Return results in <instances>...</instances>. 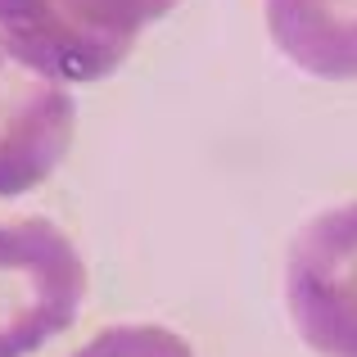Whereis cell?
Here are the masks:
<instances>
[{"instance_id": "6da1fadb", "label": "cell", "mask_w": 357, "mask_h": 357, "mask_svg": "<svg viewBox=\"0 0 357 357\" xmlns=\"http://www.w3.org/2000/svg\"><path fill=\"white\" fill-rule=\"evenodd\" d=\"M176 0H0V45L54 82H100Z\"/></svg>"}, {"instance_id": "7a4b0ae2", "label": "cell", "mask_w": 357, "mask_h": 357, "mask_svg": "<svg viewBox=\"0 0 357 357\" xmlns=\"http://www.w3.org/2000/svg\"><path fill=\"white\" fill-rule=\"evenodd\" d=\"M82 298V253L54 222H0V357H27L63 335Z\"/></svg>"}, {"instance_id": "3957f363", "label": "cell", "mask_w": 357, "mask_h": 357, "mask_svg": "<svg viewBox=\"0 0 357 357\" xmlns=\"http://www.w3.org/2000/svg\"><path fill=\"white\" fill-rule=\"evenodd\" d=\"M285 307L317 357H357V204L298 227L285 253Z\"/></svg>"}, {"instance_id": "277c9868", "label": "cell", "mask_w": 357, "mask_h": 357, "mask_svg": "<svg viewBox=\"0 0 357 357\" xmlns=\"http://www.w3.org/2000/svg\"><path fill=\"white\" fill-rule=\"evenodd\" d=\"M77 105L63 82L18 63L0 45V199L27 195L63 163Z\"/></svg>"}, {"instance_id": "5b68a950", "label": "cell", "mask_w": 357, "mask_h": 357, "mask_svg": "<svg viewBox=\"0 0 357 357\" xmlns=\"http://www.w3.org/2000/svg\"><path fill=\"white\" fill-rule=\"evenodd\" d=\"M271 45L321 82H357V0H262Z\"/></svg>"}, {"instance_id": "8992f818", "label": "cell", "mask_w": 357, "mask_h": 357, "mask_svg": "<svg viewBox=\"0 0 357 357\" xmlns=\"http://www.w3.org/2000/svg\"><path fill=\"white\" fill-rule=\"evenodd\" d=\"M73 357H195V353L181 335L163 331V326H109Z\"/></svg>"}]
</instances>
